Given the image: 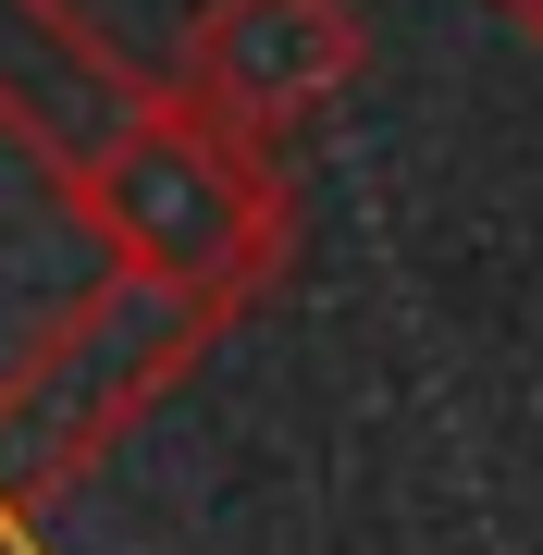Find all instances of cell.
<instances>
[{
	"instance_id": "obj_3",
	"label": "cell",
	"mask_w": 543,
	"mask_h": 555,
	"mask_svg": "<svg viewBox=\"0 0 543 555\" xmlns=\"http://www.w3.org/2000/svg\"><path fill=\"white\" fill-rule=\"evenodd\" d=\"M506 13H519V25H543V0H506Z\"/></svg>"
},
{
	"instance_id": "obj_2",
	"label": "cell",
	"mask_w": 543,
	"mask_h": 555,
	"mask_svg": "<svg viewBox=\"0 0 543 555\" xmlns=\"http://www.w3.org/2000/svg\"><path fill=\"white\" fill-rule=\"evenodd\" d=\"M198 62H210V87L235 112H297V100H322V87H346L359 25H346L334 0H222Z\"/></svg>"
},
{
	"instance_id": "obj_1",
	"label": "cell",
	"mask_w": 543,
	"mask_h": 555,
	"mask_svg": "<svg viewBox=\"0 0 543 555\" xmlns=\"http://www.w3.org/2000/svg\"><path fill=\"white\" fill-rule=\"evenodd\" d=\"M112 210H124V235H137L148 272H173V284H210V272H235V235H247V173L222 160L210 137H137L124 149V173H112Z\"/></svg>"
}]
</instances>
